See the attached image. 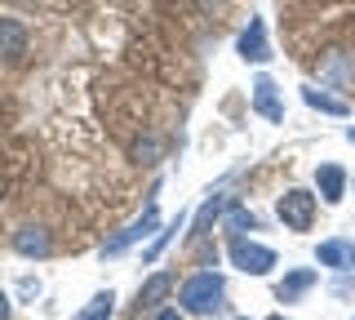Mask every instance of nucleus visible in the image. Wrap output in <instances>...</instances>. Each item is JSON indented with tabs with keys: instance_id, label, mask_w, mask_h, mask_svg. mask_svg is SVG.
Here are the masks:
<instances>
[{
	"instance_id": "nucleus-13",
	"label": "nucleus",
	"mask_w": 355,
	"mask_h": 320,
	"mask_svg": "<svg viewBox=\"0 0 355 320\" xmlns=\"http://www.w3.org/2000/svg\"><path fill=\"white\" fill-rule=\"evenodd\" d=\"M231 205H236V201H231L227 192H214V196H209V201L196 209V218H191V240H205L209 227H214V218L222 214V209H231Z\"/></svg>"
},
{
	"instance_id": "nucleus-1",
	"label": "nucleus",
	"mask_w": 355,
	"mask_h": 320,
	"mask_svg": "<svg viewBox=\"0 0 355 320\" xmlns=\"http://www.w3.org/2000/svg\"><path fill=\"white\" fill-rule=\"evenodd\" d=\"M222 298H227V280H222L218 271H196V276H187L182 289H178V303L191 316H218Z\"/></svg>"
},
{
	"instance_id": "nucleus-5",
	"label": "nucleus",
	"mask_w": 355,
	"mask_h": 320,
	"mask_svg": "<svg viewBox=\"0 0 355 320\" xmlns=\"http://www.w3.org/2000/svg\"><path fill=\"white\" fill-rule=\"evenodd\" d=\"M227 258H231V267H240V271H249V276H266V271L275 267V249L258 245V240H244V236H236L227 245Z\"/></svg>"
},
{
	"instance_id": "nucleus-19",
	"label": "nucleus",
	"mask_w": 355,
	"mask_h": 320,
	"mask_svg": "<svg viewBox=\"0 0 355 320\" xmlns=\"http://www.w3.org/2000/svg\"><path fill=\"white\" fill-rule=\"evenodd\" d=\"M155 320H182V312H178V307H160V312H155Z\"/></svg>"
},
{
	"instance_id": "nucleus-17",
	"label": "nucleus",
	"mask_w": 355,
	"mask_h": 320,
	"mask_svg": "<svg viewBox=\"0 0 355 320\" xmlns=\"http://www.w3.org/2000/svg\"><path fill=\"white\" fill-rule=\"evenodd\" d=\"M111 312H116V294L103 289V294H94L80 312H76V320H111Z\"/></svg>"
},
{
	"instance_id": "nucleus-18",
	"label": "nucleus",
	"mask_w": 355,
	"mask_h": 320,
	"mask_svg": "<svg viewBox=\"0 0 355 320\" xmlns=\"http://www.w3.org/2000/svg\"><path fill=\"white\" fill-rule=\"evenodd\" d=\"M253 227H258V218H253L249 209H240V205H231V209H227V231L244 236V231H253Z\"/></svg>"
},
{
	"instance_id": "nucleus-12",
	"label": "nucleus",
	"mask_w": 355,
	"mask_h": 320,
	"mask_svg": "<svg viewBox=\"0 0 355 320\" xmlns=\"http://www.w3.org/2000/svg\"><path fill=\"white\" fill-rule=\"evenodd\" d=\"M315 280H320L315 267H293V271H284L280 285H275V298H280V303H297V298H302Z\"/></svg>"
},
{
	"instance_id": "nucleus-14",
	"label": "nucleus",
	"mask_w": 355,
	"mask_h": 320,
	"mask_svg": "<svg viewBox=\"0 0 355 320\" xmlns=\"http://www.w3.org/2000/svg\"><path fill=\"white\" fill-rule=\"evenodd\" d=\"M315 187H320V196H324V205H338L342 196H347V169H342V165H320Z\"/></svg>"
},
{
	"instance_id": "nucleus-22",
	"label": "nucleus",
	"mask_w": 355,
	"mask_h": 320,
	"mask_svg": "<svg viewBox=\"0 0 355 320\" xmlns=\"http://www.w3.org/2000/svg\"><path fill=\"white\" fill-rule=\"evenodd\" d=\"M271 320H288V316H271Z\"/></svg>"
},
{
	"instance_id": "nucleus-21",
	"label": "nucleus",
	"mask_w": 355,
	"mask_h": 320,
	"mask_svg": "<svg viewBox=\"0 0 355 320\" xmlns=\"http://www.w3.org/2000/svg\"><path fill=\"white\" fill-rule=\"evenodd\" d=\"M347 138H351V142H355V125H351V129H347Z\"/></svg>"
},
{
	"instance_id": "nucleus-7",
	"label": "nucleus",
	"mask_w": 355,
	"mask_h": 320,
	"mask_svg": "<svg viewBox=\"0 0 355 320\" xmlns=\"http://www.w3.org/2000/svg\"><path fill=\"white\" fill-rule=\"evenodd\" d=\"M253 112L262 120H271V125L284 120V103H280V90H275L271 76H258V81H253Z\"/></svg>"
},
{
	"instance_id": "nucleus-15",
	"label": "nucleus",
	"mask_w": 355,
	"mask_h": 320,
	"mask_svg": "<svg viewBox=\"0 0 355 320\" xmlns=\"http://www.w3.org/2000/svg\"><path fill=\"white\" fill-rule=\"evenodd\" d=\"M302 103L311 107V112H324V116H347L351 112L347 98H333V94L320 90V85H306V90H302Z\"/></svg>"
},
{
	"instance_id": "nucleus-8",
	"label": "nucleus",
	"mask_w": 355,
	"mask_h": 320,
	"mask_svg": "<svg viewBox=\"0 0 355 320\" xmlns=\"http://www.w3.org/2000/svg\"><path fill=\"white\" fill-rule=\"evenodd\" d=\"M169 289H173V271H151L147 280H142V289H138V307L133 312H160V303L169 298Z\"/></svg>"
},
{
	"instance_id": "nucleus-16",
	"label": "nucleus",
	"mask_w": 355,
	"mask_h": 320,
	"mask_svg": "<svg viewBox=\"0 0 355 320\" xmlns=\"http://www.w3.org/2000/svg\"><path fill=\"white\" fill-rule=\"evenodd\" d=\"M182 223H187V214H178L173 223H164L160 231H155V240L147 245V253H142V262H155V258H160V253L173 245V236H178V231H182Z\"/></svg>"
},
{
	"instance_id": "nucleus-4",
	"label": "nucleus",
	"mask_w": 355,
	"mask_h": 320,
	"mask_svg": "<svg viewBox=\"0 0 355 320\" xmlns=\"http://www.w3.org/2000/svg\"><path fill=\"white\" fill-rule=\"evenodd\" d=\"M275 214H280V223L288 231H311V223H315V196L302 192V187H288L275 201Z\"/></svg>"
},
{
	"instance_id": "nucleus-11",
	"label": "nucleus",
	"mask_w": 355,
	"mask_h": 320,
	"mask_svg": "<svg viewBox=\"0 0 355 320\" xmlns=\"http://www.w3.org/2000/svg\"><path fill=\"white\" fill-rule=\"evenodd\" d=\"M14 249L22 253V258H49L53 253V240L44 227H18L14 231Z\"/></svg>"
},
{
	"instance_id": "nucleus-2",
	"label": "nucleus",
	"mask_w": 355,
	"mask_h": 320,
	"mask_svg": "<svg viewBox=\"0 0 355 320\" xmlns=\"http://www.w3.org/2000/svg\"><path fill=\"white\" fill-rule=\"evenodd\" d=\"M151 231H160V201H155V192L147 196V205H142V214L133 218L125 231H116V236L103 245V258H116V253H125L129 245H138V240H147Z\"/></svg>"
},
{
	"instance_id": "nucleus-3",
	"label": "nucleus",
	"mask_w": 355,
	"mask_h": 320,
	"mask_svg": "<svg viewBox=\"0 0 355 320\" xmlns=\"http://www.w3.org/2000/svg\"><path fill=\"white\" fill-rule=\"evenodd\" d=\"M315 76H320V85H329V90L351 94L355 90V53L351 49H324L315 58Z\"/></svg>"
},
{
	"instance_id": "nucleus-6",
	"label": "nucleus",
	"mask_w": 355,
	"mask_h": 320,
	"mask_svg": "<svg viewBox=\"0 0 355 320\" xmlns=\"http://www.w3.org/2000/svg\"><path fill=\"white\" fill-rule=\"evenodd\" d=\"M236 49H240V58H244V62H266V58H271V40H266V23H262L258 14H253V18H249V27L240 31Z\"/></svg>"
},
{
	"instance_id": "nucleus-10",
	"label": "nucleus",
	"mask_w": 355,
	"mask_h": 320,
	"mask_svg": "<svg viewBox=\"0 0 355 320\" xmlns=\"http://www.w3.org/2000/svg\"><path fill=\"white\" fill-rule=\"evenodd\" d=\"M22 53H27V27L18 23V18H9V14H0V58H9V62H18Z\"/></svg>"
},
{
	"instance_id": "nucleus-20",
	"label": "nucleus",
	"mask_w": 355,
	"mask_h": 320,
	"mask_svg": "<svg viewBox=\"0 0 355 320\" xmlns=\"http://www.w3.org/2000/svg\"><path fill=\"white\" fill-rule=\"evenodd\" d=\"M9 312H14V307H9V294L0 289V320H9Z\"/></svg>"
},
{
	"instance_id": "nucleus-9",
	"label": "nucleus",
	"mask_w": 355,
	"mask_h": 320,
	"mask_svg": "<svg viewBox=\"0 0 355 320\" xmlns=\"http://www.w3.org/2000/svg\"><path fill=\"white\" fill-rule=\"evenodd\" d=\"M315 262L320 267H329V271H355V245L351 240H324V245L315 249Z\"/></svg>"
},
{
	"instance_id": "nucleus-23",
	"label": "nucleus",
	"mask_w": 355,
	"mask_h": 320,
	"mask_svg": "<svg viewBox=\"0 0 355 320\" xmlns=\"http://www.w3.org/2000/svg\"><path fill=\"white\" fill-rule=\"evenodd\" d=\"M236 320H249V316H236Z\"/></svg>"
}]
</instances>
